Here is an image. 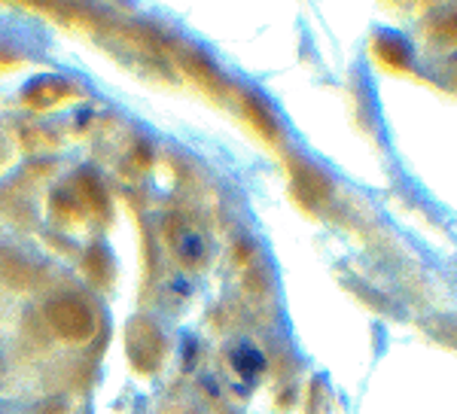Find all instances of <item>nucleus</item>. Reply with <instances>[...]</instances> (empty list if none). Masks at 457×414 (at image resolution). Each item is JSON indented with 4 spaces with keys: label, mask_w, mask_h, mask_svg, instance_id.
Wrapping results in <instances>:
<instances>
[{
    "label": "nucleus",
    "mask_w": 457,
    "mask_h": 414,
    "mask_svg": "<svg viewBox=\"0 0 457 414\" xmlns=\"http://www.w3.org/2000/svg\"><path fill=\"white\" fill-rule=\"evenodd\" d=\"M19 68H25V55L16 49L0 46V73H10V70H19Z\"/></svg>",
    "instance_id": "f8f14e48"
},
{
    "label": "nucleus",
    "mask_w": 457,
    "mask_h": 414,
    "mask_svg": "<svg viewBox=\"0 0 457 414\" xmlns=\"http://www.w3.org/2000/svg\"><path fill=\"white\" fill-rule=\"evenodd\" d=\"M71 189H73V195L79 198V204H83L86 211H92L95 217H101L107 223V219H110V195H107V189H104V183H101L98 174L79 171L77 177H73Z\"/></svg>",
    "instance_id": "39448f33"
},
{
    "label": "nucleus",
    "mask_w": 457,
    "mask_h": 414,
    "mask_svg": "<svg viewBox=\"0 0 457 414\" xmlns=\"http://www.w3.org/2000/svg\"><path fill=\"white\" fill-rule=\"evenodd\" d=\"M31 414H68V405H64V399H46V402L37 405Z\"/></svg>",
    "instance_id": "ddd939ff"
},
{
    "label": "nucleus",
    "mask_w": 457,
    "mask_h": 414,
    "mask_svg": "<svg viewBox=\"0 0 457 414\" xmlns=\"http://www.w3.org/2000/svg\"><path fill=\"white\" fill-rule=\"evenodd\" d=\"M0 213L10 219L16 228H31L37 223V213H34V204L28 195H21L19 186H6L0 189Z\"/></svg>",
    "instance_id": "0eeeda50"
},
{
    "label": "nucleus",
    "mask_w": 457,
    "mask_h": 414,
    "mask_svg": "<svg viewBox=\"0 0 457 414\" xmlns=\"http://www.w3.org/2000/svg\"><path fill=\"white\" fill-rule=\"evenodd\" d=\"M125 353H129V362L135 366V372H159L168 357V342L165 332L159 329V323L153 317H131L129 327H125Z\"/></svg>",
    "instance_id": "f257e3e1"
},
{
    "label": "nucleus",
    "mask_w": 457,
    "mask_h": 414,
    "mask_svg": "<svg viewBox=\"0 0 457 414\" xmlns=\"http://www.w3.org/2000/svg\"><path fill=\"white\" fill-rule=\"evenodd\" d=\"M159 414H180V409H177V405H165V409H162Z\"/></svg>",
    "instance_id": "dca6fc26"
},
{
    "label": "nucleus",
    "mask_w": 457,
    "mask_h": 414,
    "mask_svg": "<svg viewBox=\"0 0 457 414\" xmlns=\"http://www.w3.org/2000/svg\"><path fill=\"white\" fill-rule=\"evenodd\" d=\"M53 171H55L53 161H40V165H31V168H28V177H46V174H53Z\"/></svg>",
    "instance_id": "4468645a"
},
{
    "label": "nucleus",
    "mask_w": 457,
    "mask_h": 414,
    "mask_svg": "<svg viewBox=\"0 0 457 414\" xmlns=\"http://www.w3.org/2000/svg\"><path fill=\"white\" fill-rule=\"evenodd\" d=\"M83 271L92 286L110 290V284H113V277H116V265H113V256L107 253V247H101V244L88 247L83 259Z\"/></svg>",
    "instance_id": "6e6552de"
},
{
    "label": "nucleus",
    "mask_w": 457,
    "mask_h": 414,
    "mask_svg": "<svg viewBox=\"0 0 457 414\" xmlns=\"http://www.w3.org/2000/svg\"><path fill=\"white\" fill-rule=\"evenodd\" d=\"M49 217L58 226H79L86 217V207L79 204V198L73 195V189H58L49 198Z\"/></svg>",
    "instance_id": "1a4fd4ad"
},
{
    "label": "nucleus",
    "mask_w": 457,
    "mask_h": 414,
    "mask_svg": "<svg viewBox=\"0 0 457 414\" xmlns=\"http://www.w3.org/2000/svg\"><path fill=\"white\" fill-rule=\"evenodd\" d=\"M6 159H10V150H6V144L0 140V168L6 165Z\"/></svg>",
    "instance_id": "2eb2a0df"
},
{
    "label": "nucleus",
    "mask_w": 457,
    "mask_h": 414,
    "mask_svg": "<svg viewBox=\"0 0 457 414\" xmlns=\"http://www.w3.org/2000/svg\"><path fill=\"white\" fill-rule=\"evenodd\" d=\"M120 177H129V180H137L150 171V146L146 144H135V150L125 155V161L120 165Z\"/></svg>",
    "instance_id": "9b49d317"
},
{
    "label": "nucleus",
    "mask_w": 457,
    "mask_h": 414,
    "mask_svg": "<svg viewBox=\"0 0 457 414\" xmlns=\"http://www.w3.org/2000/svg\"><path fill=\"white\" fill-rule=\"evenodd\" d=\"M46 327L55 332L58 338L73 344H83L95 335V314L77 295H55L46 302Z\"/></svg>",
    "instance_id": "f03ea898"
},
{
    "label": "nucleus",
    "mask_w": 457,
    "mask_h": 414,
    "mask_svg": "<svg viewBox=\"0 0 457 414\" xmlns=\"http://www.w3.org/2000/svg\"><path fill=\"white\" fill-rule=\"evenodd\" d=\"M77 98H83V88L73 83V79H62V77L37 79V83H31L21 92V104L31 110H55Z\"/></svg>",
    "instance_id": "7ed1b4c3"
},
{
    "label": "nucleus",
    "mask_w": 457,
    "mask_h": 414,
    "mask_svg": "<svg viewBox=\"0 0 457 414\" xmlns=\"http://www.w3.org/2000/svg\"><path fill=\"white\" fill-rule=\"evenodd\" d=\"M0 280H4L10 290L25 293L34 286V269L25 256L16 253L12 247H0Z\"/></svg>",
    "instance_id": "423d86ee"
},
{
    "label": "nucleus",
    "mask_w": 457,
    "mask_h": 414,
    "mask_svg": "<svg viewBox=\"0 0 457 414\" xmlns=\"http://www.w3.org/2000/svg\"><path fill=\"white\" fill-rule=\"evenodd\" d=\"M19 140H21V150L28 153H46V150H58V135L49 128H43V125H25V128L19 131Z\"/></svg>",
    "instance_id": "9d476101"
},
{
    "label": "nucleus",
    "mask_w": 457,
    "mask_h": 414,
    "mask_svg": "<svg viewBox=\"0 0 457 414\" xmlns=\"http://www.w3.org/2000/svg\"><path fill=\"white\" fill-rule=\"evenodd\" d=\"M162 235H165L168 247H174V253L180 256L183 265H202L204 256H208V247H204V238L183 223L180 217H165L162 219Z\"/></svg>",
    "instance_id": "20e7f679"
}]
</instances>
